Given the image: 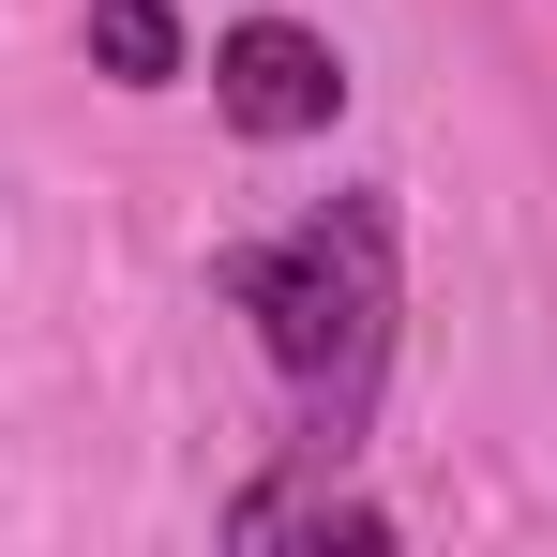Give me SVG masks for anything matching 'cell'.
Masks as SVG:
<instances>
[{
    "instance_id": "6da1fadb",
    "label": "cell",
    "mask_w": 557,
    "mask_h": 557,
    "mask_svg": "<svg viewBox=\"0 0 557 557\" xmlns=\"http://www.w3.org/2000/svg\"><path fill=\"white\" fill-rule=\"evenodd\" d=\"M226 301L257 317L272 376L301 392V453H347V437L376 422L392 317H407L392 211H376V196H332V211H301L286 242H242V257H226Z\"/></svg>"
},
{
    "instance_id": "7a4b0ae2",
    "label": "cell",
    "mask_w": 557,
    "mask_h": 557,
    "mask_svg": "<svg viewBox=\"0 0 557 557\" xmlns=\"http://www.w3.org/2000/svg\"><path fill=\"white\" fill-rule=\"evenodd\" d=\"M211 106L286 151V136H332V121H347V61H332V30H301V15H242V30L211 46Z\"/></svg>"
},
{
    "instance_id": "3957f363",
    "label": "cell",
    "mask_w": 557,
    "mask_h": 557,
    "mask_svg": "<svg viewBox=\"0 0 557 557\" xmlns=\"http://www.w3.org/2000/svg\"><path fill=\"white\" fill-rule=\"evenodd\" d=\"M226 543H392V512H376V497H347V482H332V453H301V467H272V482H242V497H226Z\"/></svg>"
},
{
    "instance_id": "277c9868",
    "label": "cell",
    "mask_w": 557,
    "mask_h": 557,
    "mask_svg": "<svg viewBox=\"0 0 557 557\" xmlns=\"http://www.w3.org/2000/svg\"><path fill=\"white\" fill-rule=\"evenodd\" d=\"M91 61L121 91H166V76H182V15H166V0H91Z\"/></svg>"
}]
</instances>
